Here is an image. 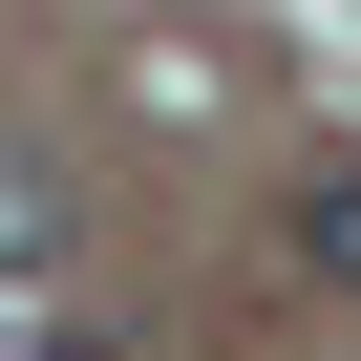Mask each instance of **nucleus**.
<instances>
[{"label":"nucleus","mask_w":361,"mask_h":361,"mask_svg":"<svg viewBox=\"0 0 361 361\" xmlns=\"http://www.w3.org/2000/svg\"><path fill=\"white\" fill-rule=\"evenodd\" d=\"M298 255H319V276L361 298V149H340V170H319V192H298Z\"/></svg>","instance_id":"obj_1"},{"label":"nucleus","mask_w":361,"mask_h":361,"mask_svg":"<svg viewBox=\"0 0 361 361\" xmlns=\"http://www.w3.org/2000/svg\"><path fill=\"white\" fill-rule=\"evenodd\" d=\"M43 255H64V192H43V170H0V298H22Z\"/></svg>","instance_id":"obj_2"}]
</instances>
